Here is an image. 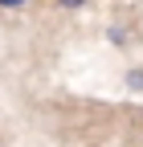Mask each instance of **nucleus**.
I'll use <instances>...</instances> for the list:
<instances>
[{"label":"nucleus","instance_id":"f257e3e1","mask_svg":"<svg viewBox=\"0 0 143 147\" xmlns=\"http://www.w3.org/2000/svg\"><path fill=\"white\" fill-rule=\"evenodd\" d=\"M106 37H111V45H115V49H127V45L135 41V29H131L127 21H115L111 29H106Z\"/></svg>","mask_w":143,"mask_h":147},{"label":"nucleus","instance_id":"f03ea898","mask_svg":"<svg viewBox=\"0 0 143 147\" xmlns=\"http://www.w3.org/2000/svg\"><path fill=\"white\" fill-rule=\"evenodd\" d=\"M123 86L135 90V94H143V69H127V74H123Z\"/></svg>","mask_w":143,"mask_h":147},{"label":"nucleus","instance_id":"7ed1b4c3","mask_svg":"<svg viewBox=\"0 0 143 147\" xmlns=\"http://www.w3.org/2000/svg\"><path fill=\"white\" fill-rule=\"evenodd\" d=\"M53 4H57V8H65V12H78V8H86V4H90V0H53Z\"/></svg>","mask_w":143,"mask_h":147},{"label":"nucleus","instance_id":"20e7f679","mask_svg":"<svg viewBox=\"0 0 143 147\" xmlns=\"http://www.w3.org/2000/svg\"><path fill=\"white\" fill-rule=\"evenodd\" d=\"M33 0H0V8H8V12H21V8H29Z\"/></svg>","mask_w":143,"mask_h":147}]
</instances>
